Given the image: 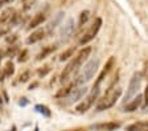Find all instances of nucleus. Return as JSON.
Listing matches in <instances>:
<instances>
[{
  "mask_svg": "<svg viewBox=\"0 0 148 131\" xmlns=\"http://www.w3.org/2000/svg\"><path fill=\"white\" fill-rule=\"evenodd\" d=\"M90 53H91V48L90 47H85L83 49H81L79 53L66 65V68L64 69V72L61 73V82H65L69 78V75H71V73L77 72L78 69L82 66V64L85 62V60L90 56Z\"/></svg>",
  "mask_w": 148,
  "mask_h": 131,
  "instance_id": "nucleus-1",
  "label": "nucleus"
},
{
  "mask_svg": "<svg viewBox=\"0 0 148 131\" xmlns=\"http://www.w3.org/2000/svg\"><path fill=\"white\" fill-rule=\"evenodd\" d=\"M122 95V89L120 87H115V89H110L107 93L105 94V97L101 98L99 102L97 103V111H105L114 106L119 97Z\"/></svg>",
  "mask_w": 148,
  "mask_h": 131,
  "instance_id": "nucleus-2",
  "label": "nucleus"
},
{
  "mask_svg": "<svg viewBox=\"0 0 148 131\" xmlns=\"http://www.w3.org/2000/svg\"><path fill=\"white\" fill-rule=\"evenodd\" d=\"M142 80H143V75L142 73H135L132 75V78L130 80V85H128V89H127V93L124 95V102H130L138 94L139 89L142 86Z\"/></svg>",
  "mask_w": 148,
  "mask_h": 131,
  "instance_id": "nucleus-3",
  "label": "nucleus"
},
{
  "mask_svg": "<svg viewBox=\"0 0 148 131\" xmlns=\"http://www.w3.org/2000/svg\"><path fill=\"white\" fill-rule=\"evenodd\" d=\"M99 91H101V90H99V86H94V87H92V90L90 91L89 95L85 98V101H83V102H81L79 105L75 107L77 112H79V114H83V112H86L87 110H89L90 107L94 105L95 99L98 98V95H99Z\"/></svg>",
  "mask_w": 148,
  "mask_h": 131,
  "instance_id": "nucleus-4",
  "label": "nucleus"
},
{
  "mask_svg": "<svg viewBox=\"0 0 148 131\" xmlns=\"http://www.w3.org/2000/svg\"><path fill=\"white\" fill-rule=\"evenodd\" d=\"M98 65H99V60L98 58L90 60L89 62L85 65L82 75H81L79 80L77 81L78 84H79V82H87V81H90V80H92V77L95 75L97 70H98Z\"/></svg>",
  "mask_w": 148,
  "mask_h": 131,
  "instance_id": "nucleus-5",
  "label": "nucleus"
},
{
  "mask_svg": "<svg viewBox=\"0 0 148 131\" xmlns=\"http://www.w3.org/2000/svg\"><path fill=\"white\" fill-rule=\"evenodd\" d=\"M102 23H103V21H102L101 17H97L95 21L92 23V25L90 27L89 29H87V32L83 34L82 38L79 40V44H81V45H86L87 43H90L92 38L95 37L97 34H98L99 29H101V27H102Z\"/></svg>",
  "mask_w": 148,
  "mask_h": 131,
  "instance_id": "nucleus-6",
  "label": "nucleus"
},
{
  "mask_svg": "<svg viewBox=\"0 0 148 131\" xmlns=\"http://www.w3.org/2000/svg\"><path fill=\"white\" fill-rule=\"evenodd\" d=\"M74 28H75L74 20L69 19L68 21L64 24L61 31H60V43H66V41L71 37V34H73V32H74Z\"/></svg>",
  "mask_w": 148,
  "mask_h": 131,
  "instance_id": "nucleus-7",
  "label": "nucleus"
},
{
  "mask_svg": "<svg viewBox=\"0 0 148 131\" xmlns=\"http://www.w3.org/2000/svg\"><path fill=\"white\" fill-rule=\"evenodd\" d=\"M120 127V122H107V123H97V125H91L90 130L95 131H115Z\"/></svg>",
  "mask_w": 148,
  "mask_h": 131,
  "instance_id": "nucleus-8",
  "label": "nucleus"
},
{
  "mask_svg": "<svg viewBox=\"0 0 148 131\" xmlns=\"http://www.w3.org/2000/svg\"><path fill=\"white\" fill-rule=\"evenodd\" d=\"M114 64H115V57H110V58L107 60V62H106V65H105V68H103V70H102L101 74H99L98 78H97V81H95V84H94V86H99V84H101V82L105 80L106 75L110 73V70L112 69Z\"/></svg>",
  "mask_w": 148,
  "mask_h": 131,
  "instance_id": "nucleus-9",
  "label": "nucleus"
},
{
  "mask_svg": "<svg viewBox=\"0 0 148 131\" xmlns=\"http://www.w3.org/2000/svg\"><path fill=\"white\" fill-rule=\"evenodd\" d=\"M142 102H143V97L138 94L136 97H134V99H131L130 102H127V105L124 106V110H123V111H126V112H132V111H135V110H138V107L142 105Z\"/></svg>",
  "mask_w": 148,
  "mask_h": 131,
  "instance_id": "nucleus-10",
  "label": "nucleus"
},
{
  "mask_svg": "<svg viewBox=\"0 0 148 131\" xmlns=\"http://www.w3.org/2000/svg\"><path fill=\"white\" fill-rule=\"evenodd\" d=\"M45 15L44 13H37V15H34V17L31 20V23H29V25H28V29L31 31V29L33 28H37L38 25H41L44 21H45Z\"/></svg>",
  "mask_w": 148,
  "mask_h": 131,
  "instance_id": "nucleus-11",
  "label": "nucleus"
},
{
  "mask_svg": "<svg viewBox=\"0 0 148 131\" xmlns=\"http://www.w3.org/2000/svg\"><path fill=\"white\" fill-rule=\"evenodd\" d=\"M86 91H87L86 86H81V87H78V89H74V91L70 95V102H77V101H79L81 98L86 94Z\"/></svg>",
  "mask_w": 148,
  "mask_h": 131,
  "instance_id": "nucleus-12",
  "label": "nucleus"
},
{
  "mask_svg": "<svg viewBox=\"0 0 148 131\" xmlns=\"http://www.w3.org/2000/svg\"><path fill=\"white\" fill-rule=\"evenodd\" d=\"M126 131H148V122H136L126 127Z\"/></svg>",
  "mask_w": 148,
  "mask_h": 131,
  "instance_id": "nucleus-13",
  "label": "nucleus"
},
{
  "mask_svg": "<svg viewBox=\"0 0 148 131\" xmlns=\"http://www.w3.org/2000/svg\"><path fill=\"white\" fill-rule=\"evenodd\" d=\"M44 36H45V32H44L42 29H38V31L33 32V33H32L31 36L27 38V44H36V43H38V41H41L44 38Z\"/></svg>",
  "mask_w": 148,
  "mask_h": 131,
  "instance_id": "nucleus-14",
  "label": "nucleus"
},
{
  "mask_svg": "<svg viewBox=\"0 0 148 131\" xmlns=\"http://www.w3.org/2000/svg\"><path fill=\"white\" fill-rule=\"evenodd\" d=\"M54 49H56V47H45L40 53H38V56H37V61H41V60L46 58L52 52H54Z\"/></svg>",
  "mask_w": 148,
  "mask_h": 131,
  "instance_id": "nucleus-15",
  "label": "nucleus"
},
{
  "mask_svg": "<svg viewBox=\"0 0 148 131\" xmlns=\"http://www.w3.org/2000/svg\"><path fill=\"white\" fill-rule=\"evenodd\" d=\"M34 110H36L37 112L42 114V115H44V117H46V118H49V117L52 115L50 110L48 109V107H46L45 105H36V106H34Z\"/></svg>",
  "mask_w": 148,
  "mask_h": 131,
  "instance_id": "nucleus-16",
  "label": "nucleus"
},
{
  "mask_svg": "<svg viewBox=\"0 0 148 131\" xmlns=\"http://www.w3.org/2000/svg\"><path fill=\"white\" fill-rule=\"evenodd\" d=\"M13 73H15V65L11 61H8L5 64V68H4V74L7 77H11V75H13Z\"/></svg>",
  "mask_w": 148,
  "mask_h": 131,
  "instance_id": "nucleus-17",
  "label": "nucleus"
},
{
  "mask_svg": "<svg viewBox=\"0 0 148 131\" xmlns=\"http://www.w3.org/2000/svg\"><path fill=\"white\" fill-rule=\"evenodd\" d=\"M74 87V84H71V85H69L68 87H65V89H62V90H60L58 93L56 94V98H61V97H66L69 93L71 91V89Z\"/></svg>",
  "mask_w": 148,
  "mask_h": 131,
  "instance_id": "nucleus-18",
  "label": "nucleus"
},
{
  "mask_svg": "<svg viewBox=\"0 0 148 131\" xmlns=\"http://www.w3.org/2000/svg\"><path fill=\"white\" fill-rule=\"evenodd\" d=\"M89 20V11H82L79 15V21H78V27H82L85 25Z\"/></svg>",
  "mask_w": 148,
  "mask_h": 131,
  "instance_id": "nucleus-19",
  "label": "nucleus"
},
{
  "mask_svg": "<svg viewBox=\"0 0 148 131\" xmlns=\"http://www.w3.org/2000/svg\"><path fill=\"white\" fill-rule=\"evenodd\" d=\"M73 53H74V48H69V49H66L64 53L60 56V61H66L68 58H70V57L73 56Z\"/></svg>",
  "mask_w": 148,
  "mask_h": 131,
  "instance_id": "nucleus-20",
  "label": "nucleus"
},
{
  "mask_svg": "<svg viewBox=\"0 0 148 131\" xmlns=\"http://www.w3.org/2000/svg\"><path fill=\"white\" fill-rule=\"evenodd\" d=\"M28 50L27 49H24V50H21V53L18 54V57H17V61L18 62H25V61H28Z\"/></svg>",
  "mask_w": 148,
  "mask_h": 131,
  "instance_id": "nucleus-21",
  "label": "nucleus"
},
{
  "mask_svg": "<svg viewBox=\"0 0 148 131\" xmlns=\"http://www.w3.org/2000/svg\"><path fill=\"white\" fill-rule=\"evenodd\" d=\"M61 17H62V13H58V15H57V17L54 19V21L50 23V25H49V31H52V29H54L56 27H57V24H58L60 20H61Z\"/></svg>",
  "mask_w": 148,
  "mask_h": 131,
  "instance_id": "nucleus-22",
  "label": "nucleus"
},
{
  "mask_svg": "<svg viewBox=\"0 0 148 131\" xmlns=\"http://www.w3.org/2000/svg\"><path fill=\"white\" fill-rule=\"evenodd\" d=\"M29 77H31V73L27 70V72H24L21 75H20V82H27L28 80H29Z\"/></svg>",
  "mask_w": 148,
  "mask_h": 131,
  "instance_id": "nucleus-23",
  "label": "nucleus"
},
{
  "mask_svg": "<svg viewBox=\"0 0 148 131\" xmlns=\"http://www.w3.org/2000/svg\"><path fill=\"white\" fill-rule=\"evenodd\" d=\"M9 13H12V10H8V11H5V12L3 13V16H1V19H0V23H4V21H5V20L8 19L9 16H11Z\"/></svg>",
  "mask_w": 148,
  "mask_h": 131,
  "instance_id": "nucleus-24",
  "label": "nucleus"
},
{
  "mask_svg": "<svg viewBox=\"0 0 148 131\" xmlns=\"http://www.w3.org/2000/svg\"><path fill=\"white\" fill-rule=\"evenodd\" d=\"M48 73H49V68H45L44 70H42V69H41V70H38V75H40V77H44V75H46Z\"/></svg>",
  "mask_w": 148,
  "mask_h": 131,
  "instance_id": "nucleus-25",
  "label": "nucleus"
},
{
  "mask_svg": "<svg viewBox=\"0 0 148 131\" xmlns=\"http://www.w3.org/2000/svg\"><path fill=\"white\" fill-rule=\"evenodd\" d=\"M144 106H148V85L144 91Z\"/></svg>",
  "mask_w": 148,
  "mask_h": 131,
  "instance_id": "nucleus-26",
  "label": "nucleus"
},
{
  "mask_svg": "<svg viewBox=\"0 0 148 131\" xmlns=\"http://www.w3.org/2000/svg\"><path fill=\"white\" fill-rule=\"evenodd\" d=\"M27 103H28L27 98H21V101H20V102H18V105H20V106H25V105H27Z\"/></svg>",
  "mask_w": 148,
  "mask_h": 131,
  "instance_id": "nucleus-27",
  "label": "nucleus"
},
{
  "mask_svg": "<svg viewBox=\"0 0 148 131\" xmlns=\"http://www.w3.org/2000/svg\"><path fill=\"white\" fill-rule=\"evenodd\" d=\"M37 86H38V84H37V82H33V84L29 86V90H32V89H34V87H37Z\"/></svg>",
  "mask_w": 148,
  "mask_h": 131,
  "instance_id": "nucleus-28",
  "label": "nucleus"
},
{
  "mask_svg": "<svg viewBox=\"0 0 148 131\" xmlns=\"http://www.w3.org/2000/svg\"><path fill=\"white\" fill-rule=\"evenodd\" d=\"M3 3H8V1H12V0H1Z\"/></svg>",
  "mask_w": 148,
  "mask_h": 131,
  "instance_id": "nucleus-29",
  "label": "nucleus"
},
{
  "mask_svg": "<svg viewBox=\"0 0 148 131\" xmlns=\"http://www.w3.org/2000/svg\"><path fill=\"white\" fill-rule=\"evenodd\" d=\"M34 131H38V127H36V128H34Z\"/></svg>",
  "mask_w": 148,
  "mask_h": 131,
  "instance_id": "nucleus-30",
  "label": "nucleus"
},
{
  "mask_svg": "<svg viewBox=\"0 0 148 131\" xmlns=\"http://www.w3.org/2000/svg\"><path fill=\"white\" fill-rule=\"evenodd\" d=\"M1 102H3V101H1V97H0V105H1Z\"/></svg>",
  "mask_w": 148,
  "mask_h": 131,
  "instance_id": "nucleus-31",
  "label": "nucleus"
},
{
  "mask_svg": "<svg viewBox=\"0 0 148 131\" xmlns=\"http://www.w3.org/2000/svg\"><path fill=\"white\" fill-rule=\"evenodd\" d=\"M1 4H3V1H0V7H1Z\"/></svg>",
  "mask_w": 148,
  "mask_h": 131,
  "instance_id": "nucleus-32",
  "label": "nucleus"
}]
</instances>
